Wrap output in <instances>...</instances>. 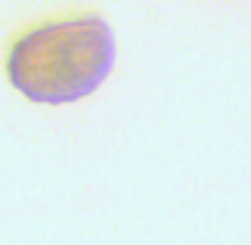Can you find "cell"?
<instances>
[{
  "instance_id": "6da1fadb",
  "label": "cell",
  "mask_w": 251,
  "mask_h": 245,
  "mask_svg": "<svg viewBox=\"0 0 251 245\" xmlns=\"http://www.w3.org/2000/svg\"><path fill=\"white\" fill-rule=\"evenodd\" d=\"M115 64V35L99 16L51 23L10 51V83L32 102L64 105L96 92Z\"/></svg>"
}]
</instances>
